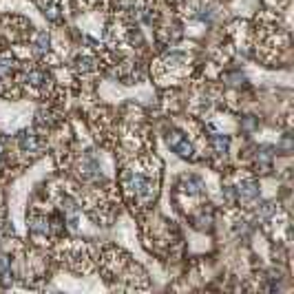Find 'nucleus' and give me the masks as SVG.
Returning a JSON list of instances; mask_svg holds the SVG:
<instances>
[{
    "label": "nucleus",
    "instance_id": "9b49d317",
    "mask_svg": "<svg viewBox=\"0 0 294 294\" xmlns=\"http://www.w3.org/2000/svg\"><path fill=\"white\" fill-rule=\"evenodd\" d=\"M78 66H80L82 71H91V69H93V60H91V58H80V60H78Z\"/></svg>",
    "mask_w": 294,
    "mask_h": 294
},
{
    "label": "nucleus",
    "instance_id": "1a4fd4ad",
    "mask_svg": "<svg viewBox=\"0 0 294 294\" xmlns=\"http://www.w3.org/2000/svg\"><path fill=\"white\" fill-rule=\"evenodd\" d=\"M62 208H64L66 212H71V215H75V212H78V203H75L71 197H64V201H62Z\"/></svg>",
    "mask_w": 294,
    "mask_h": 294
},
{
    "label": "nucleus",
    "instance_id": "7ed1b4c3",
    "mask_svg": "<svg viewBox=\"0 0 294 294\" xmlns=\"http://www.w3.org/2000/svg\"><path fill=\"white\" fill-rule=\"evenodd\" d=\"M18 142H20V148L22 150H27V153H36L38 150V137L33 135V133H27V131H22L20 135H18Z\"/></svg>",
    "mask_w": 294,
    "mask_h": 294
},
{
    "label": "nucleus",
    "instance_id": "20e7f679",
    "mask_svg": "<svg viewBox=\"0 0 294 294\" xmlns=\"http://www.w3.org/2000/svg\"><path fill=\"white\" fill-rule=\"evenodd\" d=\"M212 148H215V153L226 155L230 148V137L228 135H215L212 137Z\"/></svg>",
    "mask_w": 294,
    "mask_h": 294
},
{
    "label": "nucleus",
    "instance_id": "4468645a",
    "mask_svg": "<svg viewBox=\"0 0 294 294\" xmlns=\"http://www.w3.org/2000/svg\"><path fill=\"white\" fill-rule=\"evenodd\" d=\"M0 153H2V144H0Z\"/></svg>",
    "mask_w": 294,
    "mask_h": 294
},
{
    "label": "nucleus",
    "instance_id": "0eeeda50",
    "mask_svg": "<svg viewBox=\"0 0 294 294\" xmlns=\"http://www.w3.org/2000/svg\"><path fill=\"white\" fill-rule=\"evenodd\" d=\"M27 80H29L33 87H40V84L45 82V73H40V71H31V73H27Z\"/></svg>",
    "mask_w": 294,
    "mask_h": 294
},
{
    "label": "nucleus",
    "instance_id": "f257e3e1",
    "mask_svg": "<svg viewBox=\"0 0 294 294\" xmlns=\"http://www.w3.org/2000/svg\"><path fill=\"white\" fill-rule=\"evenodd\" d=\"M166 142H168V146L179 155V157H186L188 159L193 155V146L188 144L186 135H184L182 131H170L168 135H166Z\"/></svg>",
    "mask_w": 294,
    "mask_h": 294
},
{
    "label": "nucleus",
    "instance_id": "f8f14e48",
    "mask_svg": "<svg viewBox=\"0 0 294 294\" xmlns=\"http://www.w3.org/2000/svg\"><path fill=\"white\" fill-rule=\"evenodd\" d=\"M45 13H47V18H49V20H58V18H60V13H58V7H49Z\"/></svg>",
    "mask_w": 294,
    "mask_h": 294
},
{
    "label": "nucleus",
    "instance_id": "f03ea898",
    "mask_svg": "<svg viewBox=\"0 0 294 294\" xmlns=\"http://www.w3.org/2000/svg\"><path fill=\"white\" fill-rule=\"evenodd\" d=\"M237 195H239V199H244V201H254V199L259 197L257 182H244L239 188H237Z\"/></svg>",
    "mask_w": 294,
    "mask_h": 294
},
{
    "label": "nucleus",
    "instance_id": "9d476101",
    "mask_svg": "<svg viewBox=\"0 0 294 294\" xmlns=\"http://www.w3.org/2000/svg\"><path fill=\"white\" fill-rule=\"evenodd\" d=\"M31 228L36 232H47V230H49V224H47L45 219H38V221H33V224H31Z\"/></svg>",
    "mask_w": 294,
    "mask_h": 294
},
{
    "label": "nucleus",
    "instance_id": "ddd939ff",
    "mask_svg": "<svg viewBox=\"0 0 294 294\" xmlns=\"http://www.w3.org/2000/svg\"><path fill=\"white\" fill-rule=\"evenodd\" d=\"M245 129H252V126H254V120H252V117H250V120H245Z\"/></svg>",
    "mask_w": 294,
    "mask_h": 294
},
{
    "label": "nucleus",
    "instance_id": "39448f33",
    "mask_svg": "<svg viewBox=\"0 0 294 294\" xmlns=\"http://www.w3.org/2000/svg\"><path fill=\"white\" fill-rule=\"evenodd\" d=\"M186 193H191V195H201L203 193V184H201V179H197V177H188L186 179V188H184Z\"/></svg>",
    "mask_w": 294,
    "mask_h": 294
},
{
    "label": "nucleus",
    "instance_id": "6e6552de",
    "mask_svg": "<svg viewBox=\"0 0 294 294\" xmlns=\"http://www.w3.org/2000/svg\"><path fill=\"white\" fill-rule=\"evenodd\" d=\"M38 49H40V51L49 49V36H47V31L38 33Z\"/></svg>",
    "mask_w": 294,
    "mask_h": 294
},
{
    "label": "nucleus",
    "instance_id": "423d86ee",
    "mask_svg": "<svg viewBox=\"0 0 294 294\" xmlns=\"http://www.w3.org/2000/svg\"><path fill=\"white\" fill-rule=\"evenodd\" d=\"M274 210H277V208H274V203H263V206L257 210V217H259V219H268V217L272 215Z\"/></svg>",
    "mask_w": 294,
    "mask_h": 294
}]
</instances>
